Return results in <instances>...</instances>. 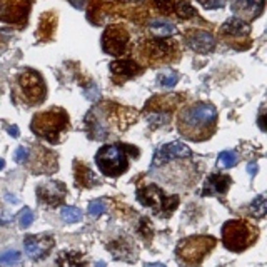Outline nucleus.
<instances>
[{"mask_svg": "<svg viewBox=\"0 0 267 267\" xmlns=\"http://www.w3.org/2000/svg\"><path fill=\"white\" fill-rule=\"evenodd\" d=\"M215 119H217V110L214 105L196 104L180 114L179 130L190 141H204L212 134Z\"/></svg>", "mask_w": 267, "mask_h": 267, "instance_id": "1", "label": "nucleus"}, {"mask_svg": "<svg viewBox=\"0 0 267 267\" xmlns=\"http://www.w3.org/2000/svg\"><path fill=\"white\" fill-rule=\"evenodd\" d=\"M67 120H69V117H67V114L63 110H49V112L37 114L33 117L32 130L37 135L44 137L45 141L55 144L60 141L59 135L65 130Z\"/></svg>", "mask_w": 267, "mask_h": 267, "instance_id": "2", "label": "nucleus"}, {"mask_svg": "<svg viewBox=\"0 0 267 267\" xmlns=\"http://www.w3.org/2000/svg\"><path fill=\"white\" fill-rule=\"evenodd\" d=\"M137 199L142 206L149 207L157 215L169 217L174 209L179 206V197L177 196H165V192L157 185H147L141 190H137Z\"/></svg>", "mask_w": 267, "mask_h": 267, "instance_id": "3", "label": "nucleus"}, {"mask_svg": "<svg viewBox=\"0 0 267 267\" xmlns=\"http://www.w3.org/2000/svg\"><path fill=\"white\" fill-rule=\"evenodd\" d=\"M254 231L245 220H229L222 227L224 245L229 251L240 252L254 242Z\"/></svg>", "mask_w": 267, "mask_h": 267, "instance_id": "4", "label": "nucleus"}, {"mask_svg": "<svg viewBox=\"0 0 267 267\" xmlns=\"http://www.w3.org/2000/svg\"><path fill=\"white\" fill-rule=\"evenodd\" d=\"M95 162L105 176L117 177L129 169L125 150L120 146H105L95 155Z\"/></svg>", "mask_w": 267, "mask_h": 267, "instance_id": "5", "label": "nucleus"}, {"mask_svg": "<svg viewBox=\"0 0 267 267\" xmlns=\"http://www.w3.org/2000/svg\"><path fill=\"white\" fill-rule=\"evenodd\" d=\"M214 245L215 240L212 237H190L177 245V256L185 264L197 266Z\"/></svg>", "mask_w": 267, "mask_h": 267, "instance_id": "6", "label": "nucleus"}, {"mask_svg": "<svg viewBox=\"0 0 267 267\" xmlns=\"http://www.w3.org/2000/svg\"><path fill=\"white\" fill-rule=\"evenodd\" d=\"M19 84H20V89L24 92V97L29 104H37V102H42L45 97V87H44V82H42V77L37 72L33 70H29V72H24L19 79Z\"/></svg>", "mask_w": 267, "mask_h": 267, "instance_id": "7", "label": "nucleus"}, {"mask_svg": "<svg viewBox=\"0 0 267 267\" xmlns=\"http://www.w3.org/2000/svg\"><path fill=\"white\" fill-rule=\"evenodd\" d=\"M24 247L27 256L33 261L45 257L54 247V236L40 234V236H27L24 239Z\"/></svg>", "mask_w": 267, "mask_h": 267, "instance_id": "8", "label": "nucleus"}, {"mask_svg": "<svg viewBox=\"0 0 267 267\" xmlns=\"http://www.w3.org/2000/svg\"><path fill=\"white\" fill-rule=\"evenodd\" d=\"M192 152L185 144L182 142H171V144H165L160 149L155 150V155H154V160H152V167L150 169H155L159 165H162L164 162L171 159H190Z\"/></svg>", "mask_w": 267, "mask_h": 267, "instance_id": "9", "label": "nucleus"}, {"mask_svg": "<svg viewBox=\"0 0 267 267\" xmlns=\"http://www.w3.org/2000/svg\"><path fill=\"white\" fill-rule=\"evenodd\" d=\"M127 40H129V35L125 30L112 27L104 33V50L110 55H120L125 52Z\"/></svg>", "mask_w": 267, "mask_h": 267, "instance_id": "10", "label": "nucleus"}, {"mask_svg": "<svg viewBox=\"0 0 267 267\" xmlns=\"http://www.w3.org/2000/svg\"><path fill=\"white\" fill-rule=\"evenodd\" d=\"M67 190L63 187L62 182H45V184L39 185L37 189V197L42 204L47 206H57L60 204L65 197Z\"/></svg>", "mask_w": 267, "mask_h": 267, "instance_id": "11", "label": "nucleus"}, {"mask_svg": "<svg viewBox=\"0 0 267 267\" xmlns=\"http://www.w3.org/2000/svg\"><path fill=\"white\" fill-rule=\"evenodd\" d=\"M185 42L190 49L199 54H210L215 49V39L209 32H194Z\"/></svg>", "mask_w": 267, "mask_h": 267, "instance_id": "12", "label": "nucleus"}, {"mask_svg": "<svg viewBox=\"0 0 267 267\" xmlns=\"http://www.w3.org/2000/svg\"><path fill=\"white\" fill-rule=\"evenodd\" d=\"M231 185V177L224 174H212L206 182V189L202 194H224Z\"/></svg>", "mask_w": 267, "mask_h": 267, "instance_id": "13", "label": "nucleus"}, {"mask_svg": "<svg viewBox=\"0 0 267 267\" xmlns=\"http://www.w3.org/2000/svg\"><path fill=\"white\" fill-rule=\"evenodd\" d=\"M262 7H264V0H237L232 5V10L245 17H254L262 10Z\"/></svg>", "mask_w": 267, "mask_h": 267, "instance_id": "14", "label": "nucleus"}, {"mask_svg": "<svg viewBox=\"0 0 267 267\" xmlns=\"http://www.w3.org/2000/svg\"><path fill=\"white\" fill-rule=\"evenodd\" d=\"M222 32L229 33V35H247V33L251 32V27H249V24L244 22L242 19L232 17V19H229L227 22L222 25Z\"/></svg>", "mask_w": 267, "mask_h": 267, "instance_id": "15", "label": "nucleus"}, {"mask_svg": "<svg viewBox=\"0 0 267 267\" xmlns=\"http://www.w3.org/2000/svg\"><path fill=\"white\" fill-rule=\"evenodd\" d=\"M110 69H112L114 74L120 75V77H132V75L139 74L141 69H139V65L132 60H117L114 62L112 65H110Z\"/></svg>", "mask_w": 267, "mask_h": 267, "instance_id": "16", "label": "nucleus"}, {"mask_svg": "<svg viewBox=\"0 0 267 267\" xmlns=\"http://www.w3.org/2000/svg\"><path fill=\"white\" fill-rule=\"evenodd\" d=\"M20 264H22V254L17 249L0 251V267H19Z\"/></svg>", "mask_w": 267, "mask_h": 267, "instance_id": "17", "label": "nucleus"}, {"mask_svg": "<svg viewBox=\"0 0 267 267\" xmlns=\"http://www.w3.org/2000/svg\"><path fill=\"white\" fill-rule=\"evenodd\" d=\"M149 29H150V32L155 33L157 37H169V35H172V33H176V27H174L171 22H167V20H160V19L150 20Z\"/></svg>", "mask_w": 267, "mask_h": 267, "instance_id": "18", "label": "nucleus"}, {"mask_svg": "<svg viewBox=\"0 0 267 267\" xmlns=\"http://www.w3.org/2000/svg\"><path fill=\"white\" fill-rule=\"evenodd\" d=\"M59 267H82L84 261L79 252H62L57 259Z\"/></svg>", "mask_w": 267, "mask_h": 267, "instance_id": "19", "label": "nucleus"}, {"mask_svg": "<svg viewBox=\"0 0 267 267\" xmlns=\"http://www.w3.org/2000/svg\"><path fill=\"white\" fill-rule=\"evenodd\" d=\"M60 217L63 222L75 224V222H80V220H82V212H80V209H77V207L65 206L60 209Z\"/></svg>", "mask_w": 267, "mask_h": 267, "instance_id": "20", "label": "nucleus"}, {"mask_svg": "<svg viewBox=\"0 0 267 267\" xmlns=\"http://www.w3.org/2000/svg\"><path fill=\"white\" fill-rule=\"evenodd\" d=\"M237 160L239 159H237V154L234 150H224L219 154L217 164H219V167H222V169H231L237 164Z\"/></svg>", "mask_w": 267, "mask_h": 267, "instance_id": "21", "label": "nucleus"}, {"mask_svg": "<svg viewBox=\"0 0 267 267\" xmlns=\"http://www.w3.org/2000/svg\"><path fill=\"white\" fill-rule=\"evenodd\" d=\"M177 79H179V75H177L176 72L167 70V72H162V74L159 75V84L162 87L171 89V87H174L177 84Z\"/></svg>", "mask_w": 267, "mask_h": 267, "instance_id": "22", "label": "nucleus"}, {"mask_svg": "<svg viewBox=\"0 0 267 267\" xmlns=\"http://www.w3.org/2000/svg\"><path fill=\"white\" fill-rule=\"evenodd\" d=\"M251 209H252V212L257 215V217H264V214H266V201H264V196H259V197L254 199L252 204H251Z\"/></svg>", "mask_w": 267, "mask_h": 267, "instance_id": "23", "label": "nucleus"}, {"mask_svg": "<svg viewBox=\"0 0 267 267\" xmlns=\"http://www.w3.org/2000/svg\"><path fill=\"white\" fill-rule=\"evenodd\" d=\"M150 52L154 55H164L169 52V45L165 44L164 40L160 39H154L150 42Z\"/></svg>", "mask_w": 267, "mask_h": 267, "instance_id": "24", "label": "nucleus"}, {"mask_svg": "<svg viewBox=\"0 0 267 267\" xmlns=\"http://www.w3.org/2000/svg\"><path fill=\"white\" fill-rule=\"evenodd\" d=\"M177 14H179V17H182V19H190V17L196 15V10H194L187 2H179L177 3Z\"/></svg>", "mask_w": 267, "mask_h": 267, "instance_id": "25", "label": "nucleus"}, {"mask_svg": "<svg viewBox=\"0 0 267 267\" xmlns=\"http://www.w3.org/2000/svg\"><path fill=\"white\" fill-rule=\"evenodd\" d=\"M32 222H33V214H32V210L25 207L22 212H20L19 226H20V227H24V229H27V227H30V226H32Z\"/></svg>", "mask_w": 267, "mask_h": 267, "instance_id": "26", "label": "nucleus"}, {"mask_svg": "<svg viewBox=\"0 0 267 267\" xmlns=\"http://www.w3.org/2000/svg\"><path fill=\"white\" fill-rule=\"evenodd\" d=\"M105 209H107V206H105L104 201H94V202H90V206H89V214L97 217V215L104 214Z\"/></svg>", "mask_w": 267, "mask_h": 267, "instance_id": "27", "label": "nucleus"}, {"mask_svg": "<svg viewBox=\"0 0 267 267\" xmlns=\"http://www.w3.org/2000/svg\"><path fill=\"white\" fill-rule=\"evenodd\" d=\"M167 116L165 114H149L147 116V120L150 122V124H164V122H167Z\"/></svg>", "mask_w": 267, "mask_h": 267, "instance_id": "28", "label": "nucleus"}, {"mask_svg": "<svg viewBox=\"0 0 267 267\" xmlns=\"http://www.w3.org/2000/svg\"><path fill=\"white\" fill-rule=\"evenodd\" d=\"M29 159V150L25 149V147H19V149L15 150V160L19 164H22L25 162V160Z\"/></svg>", "mask_w": 267, "mask_h": 267, "instance_id": "29", "label": "nucleus"}, {"mask_svg": "<svg viewBox=\"0 0 267 267\" xmlns=\"http://www.w3.org/2000/svg\"><path fill=\"white\" fill-rule=\"evenodd\" d=\"M202 7L206 8H220L222 7V0H199Z\"/></svg>", "mask_w": 267, "mask_h": 267, "instance_id": "30", "label": "nucleus"}, {"mask_svg": "<svg viewBox=\"0 0 267 267\" xmlns=\"http://www.w3.org/2000/svg\"><path fill=\"white\" fill-rule=\"evenodd\" d=\"M86 97L87 99H90V100H97L99 99V89H97L95 86H90V89H86Z\"/></svg>", "mask_w": 267, "mask_h": 267, "instance_id": "31", "label": "nucleus"}, {"mask_svg": "<svg viewBox=\"0 0 267 267\" xmlns=\"http://www.w3.org/2000/svg\"><path fill=\"white\" fill-rule=\"evenodd\" d=\"M5 199H7V202L8 204H19V199H17L15 196H10V194H5Z\"/></svg>", "mask_w": 267, "mask_h": 267, "instance_id": "32", "label": "nucleus"}, {"mask_svg": "<svg viewBox=\"0 0 267 267\" xmlns=\"http://www.w3.org/2000/svg\"><path fill=\"white\" fill-rule=\"evenodd\" d=\"M247 172H249V174H251V176H254V174H256V172H257V165H256V164H252V162H251V164H249V165H247Z\"/></svg>", "mask_w": 267, "mask_h": 267, "instance_id": "33", "label": "nucleus"}, {"mask_svg": "<svg viewBox=\"0 0 267 267\" xmlns=\"http://www.w3.org/2000/svg\"><path fill=\"white\" fill-rule=\"evenodd\" d=\"M70 3H72L74 7H77V8H82L86 2H84V0H70Z\"/></svg>", "mask_w": 267, "mask_h": 267, "instance_id": "34", "label": "nucleus"}, {"mask_svg": "<svg viewBox=\"0 0 267 267\" xmlns=\"http://www.w3.org/2000/svg\"><path fill=\"white\" fill-rule=\"evenodd\" d=\"M8 132H10L12 137H19V129L17 127H8Z\"/></svg>", "mask_w": 267, "mask_h": 267, "instance_id": "35", "label": "nucleus"}, {"mask_svg": "<svg viewBox=\"0 0 267 267\" xmlns=\"http://www.w3.org/2000/svg\"><path fill=\"white\" fill-rule=\"evenodd\" d=\"M259 125H261V129L262 130H266V125H264V116L261 114V117H259Z\"/></svg>", "mask_w": 267, "mask_h": 267, "instance_id": "36", "label": "nucleus"}, {"mask_svg": "<svg viewBox=\"0 0 267 267\" xmlns=\"http://www.w3.org/2000/svg\"><path fill=\"white\" fill-rule=\"evenodd\" d=\"M146 267H165L164 264H147Z\"/></svg>", "mask_w": 267, "mask_h": 267, "instance_id": "37", "label": "nucleus"}, {"mask_svg": "<svg viewBox=\"0 0 267 267\" xmlns=\"http://www.w3.org/2000/svg\"><path fill=\"white\" fill-rule=\"evenodd\" d=\"M95 267H105V266H104V262H97Z\"/></svg>", "mask_w": 267, "mask_h": 267, "instance_id": "38", "label": "nucleus"}, {"mask_svg": "<svg viewBox=\"0 0 267 267\" xmlns=\"http://www.w3.org/2000/svg\"><path fill=\"white\" fill-rule=\"evenodd\" d=\"M3 165H5V162H3V159H0V169H3Z\"/></svg>", "mask_w": 267, "mask_h": 267, "instance_id": "39", "label": "nucleus"}, {"mask_svg": "<svg viewBox=\"0 0 267 267\" xmlns=\"http://www.w3.org/2000/svg\"><path fill=\"white\" fill-rule=\"evenodd\" d=\"M124 2H142V0H124Z\"/></svg>", "mask_w": 267, "mask_h": 267, "instance_id": "40", "label": "nucleus"}]
</instances>
